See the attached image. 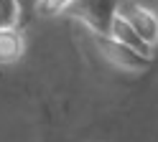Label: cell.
<instances>
[{
    "mask_svg": "<svg viewBox=\"0 0 158 142\" xmlns=\"http://www.w3.org/2000/svg\"><path fill=\"white\" fill-rule=\"evenodd\" d=\"M110 36H112L115 41H120V43L130 46L133 51H138V53H143V56H151V53H153V48L148 46L145 41H143L140 36H138V33H135V30H133L130 26L125 23V20H123L120 15L115 18V23H112V30H110Z\"/></svg>",
    "mask_w": 158,
    "mask_h": 142,
    "instance_id": "obj_5",
    "label": "cell"
},
{
    "mask_svg": "<svg viewBox=\"0 0 158 142\" xmlns=\"http://www.w3.org/2000/svg\"><path fill=\"white\" fill-rule=\"evenodd\" d=\"M23 33L18 26H10V28H0V64H15L18 58L23 56Z\"/></svg>",
    "mask_w": 158,
    "mask_h": 142,
    "instance_id": "obj_4",
    "label": "cell"
},
{
    "mask_svg": "<svg viewBox=\"0 0 158 142\" xmlns=\"http://www.w3.org/2000/svg\"><path fill=\"white\" fill-rule=\"evenodd\" d=\"M69 3H72V0H38V10H41V13H48V15H59V13L66 10Z\"/></svg>",
    "mask_w": 158,
    "mask_h": 142,
    "instance_id": "obj_7",
    "label": "cell"
},
{
    "mask_svg": "<svg viewBox=\"0 0 158 142\" xmlns=\"http://www.w3.org/2000/svg\"><path fill=\"white\" fill-rule=\"evenodd\" d=\"M94 46H97L100 56L107 61V64L125 71V74H143V71H148L151 64H153V56L138 53V51H133L130 46L115 41L112 36H94Z\"/></svg>",
    "mask_w": 158,
    "mask_h": 142,
    "instance_id": "obj_2",
    "label": "cell"
},
{
    "mask_svg": "<svg viewBox=\"0 0 158 142\" xmlns=\"http://www.w3.org/2000/svg\"><path fill=\"white\" fill-rule=\"evenodd\" d=\"M21 28V10H18L15 0H0V28Z\"/></svg>",
    "mask_w": 158,
    "mask_h": 142,
    "instance_id": "obj_6",
    "label": "cell"
},
{
    "mask_svg": "<svg viewBox=\"0 0 158 142\" xmlns=\"http://www.w3.org/2000/svg\"><path fill=\"white\" fill-rule=\"evenodd\" d=\"M117 15H120L151 48H156V43H158V13L156 10L135 3V0H123L120 8H117Z\"/></svg>",
    "mask_w": 158,
    "mask_h": 142,
    "instance_id": "obj_3",
    "label": "cell"
},
{
    "mask_svg": "<svg viewBox=\"0 0 158 142\" xmlns=\"http://www.w3.org/2000/svg\"><path fill=\"white\" fill-rule=\"evenodd\" d=\"M15 3H18V10H21V28H23L38 10V0H15Z\"/></svg>",
    "mask_w": 158,
    "mask_h": 142,
    "instance_id": "obj_8",
    "label": "cell"
},
{
    "mask_svg": "<svg viewBox=\"0 0 158 142\" xmlns=\"http://www.w3.org/2000/svg\"><path fill=\"white\" fill-rule=\"evenodd\" d=\"M123 0H72L64 13L79 20L92 36H110Z\"/></svg>",
    "mask_w": 158,
    "mask_h": 142,
    "instance_id": "obj_1",
    "label": "cell"
}]
</instances>
